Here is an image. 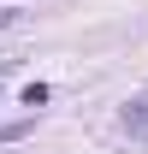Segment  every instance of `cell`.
<instances>
[{
    "instance_id": "obj_1",
    "label": "cell",
    "mask_w": 148,
    "mask_h": 154,
    "mask_svg": "<svg viewBox=\"0 0 148 154\" xmlns=\"http://www.w3.org/2000/svg\"><path fill=\"white\" fill-rule=\"evenodd\" d=\"M125 131L136 142H148V101H125Z\"/></svg>"
},
{
    "instance_id": "obj_2",
    "label": "cell",
    "mask_w": 148,
    "mask_h": 154,
    "mask_svg": "<svg viewBox=\"0 0 148 154\" xmlns=\"http://www.w3.org/2000/svg\"><path fill=\"white\" fill-rule=\"evenodd\" d=\"M30 136V119H18V125H0V142H24Z\"/></svg>"
},
{
    "instance_id": "obj_3",
    "label": "cell",
    "mask_w": 148,
    "mask_h": 154,
    "mask_svg": "<svg viewBox=\"0 0 148 154\" xmlns=\"http://www.w3.org/2000/svg\"><path fill=\"white\" fill-rule=\"evenodd\" d=\"M0 24H18V12H12V6H0Z\"/></svg>"
},
{
    "instance_id": "obj_4",
    "label": "cell",
    "mask_w": 148,
    "mask_h": 154,
    "mask_svg": "<svg viewBox=\"0 0 148 154\" xmlns=\"http://www.w3.org/2000/svg\"><path fill=\"white\" fill-rule=\"evenodd\" d=\"M6 71H12V65H0V77H6Z\"/></svg>"
}]
</instances>
